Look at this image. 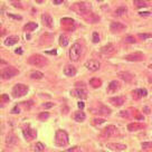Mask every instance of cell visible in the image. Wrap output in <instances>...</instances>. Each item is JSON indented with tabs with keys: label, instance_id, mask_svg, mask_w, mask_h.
<instances>
[{
	"label": "cell",
	"instance_id": "6",
	"mask_svg": "<svg viewBox=\"0 0 152 152\" xmlns=\"http://www.w3.org/2000/svg\"><path fill=\"white\" fill-rule=\"evenodd\" d=\"M18 74V70H16L15 67H6L1 71V78L2 80H10L14 76H16Z\"/></svg>",
	"mask_w": 152,
	"mask_h": 152
},
{
	"label": "cell",
	"instance_id": "20",
	"mask_svg": "<svg viewBox=\"0 0 152 152\" xmlns=\"http://www.w3.org/2000/svg\"><path fill=\"white\" fill-rule=\"evenodd\" d=\"M147 95H148V92L145 88H138V90L133 91V97H135V99H141Z\"/></svg>",
	"mask_w": 152,
	"mask_h": 152
},
{
	"label": "cell",
	"instance_id": "47",
	"mask_svg": "<svg viewBox=\"0 0 152 152\" xmlns=\"http://www.w3.org/2000/svg\"><path fill=\"white\" fill-rule=\"evenodd\" d=\"M120 115H121V116H129V114L126 113V111H122L121 113H120Z\"/></svg>",
	"mask_w": 152,
	"mask_h": 152
},
{
	"label": "cell",
	"instance_id": "32",
	"mask_svg": "<svg viewBox=\"0 0 152 152\" xmlns=\"http://www.w3.org/2000/svg\"><path fill=\"white\" fill-rule=\"evenodd\" d=\"M34 150L36 152H43L45 150V145H44L41 142H37V143L35 144V147H34Z\"/></svg>",
	"mask_w": 152,
	"mask_h": 152
},
{
	"label": "cell",
	"instance_id": "26",
	"mask_svg": "<svg viewBox=\"0 0 152 152\" xmlns=\"http://www.w3.org/2000/svg\"><path fill=\"white\" fill-rule=\"evenodd\" d=\"M120 88V84L118 81H112L110 84H109V87H107V91L109 92H115L116 90Z\"/></svg>",
	"mask_w": 152,
	"mask_h": 152
},
{
	"label": "cell",
	"instance_id": "25",
	"mask_svg": "<svg viewBox=\"0 0 152 152\" xmlns=\"http://www.w3.org/2000/svg\"><path fill=\"white\" fill-rule=\"evenodd\" d=\"M74 119H75V121L77 122H83L86 119V115H85V113L83 111H78L74 114Z\"/></svg>",
	"mask_w": 152,
	"mask_h": 152
},
{
	"label": "cell",
	"instance_id": "13",
	"mask_svg": "<svg viewBox=\"0 0 152 152\" xmlns=\"http://www.w3.org/2000/svg\"><path fill=\"white\" fill-rule=\"evenodd\" d=\"M125 59L129 61H139L143 59V54L142 53H134V54H130L128 56H125Z\"/></svg>",
	"mask_w": 152,
	"mask_h": 152
},
{
	"label": "cell",
	"instance_id": "23",
	"mask_svg": "<svg viewBox=\"0 0 152 152\" xmlns=\"http://www.w3.org/2000/svg\"><path fill=\"white\" fill-rule=\"evenodd\" d=\"M119 76H120V78H122L123 81L125 82H131L133 80V75L130 74V73H128V72H121V73H119Z\"/></svg>",
	"mask_w": 152,
	"mask_h": 152
},
{
	"label": "cell",
	"instance_id": "40",
	"mask_svg": "<svg viewBox=\"0 0 152 152\" xmlns=\"http://www.w3.org/2000/svg\"><path fill=\"white\" fill-rule=\"evenodd\" d=\"M65 152H81V150H80L78 147H73V148H71V149L65 150Z\"/></svg>",
	"mask_w": 152,
	"mask_h": 152
},
{
	"label": "cell",
	"instance_id": "51",
	"mask_svg": "<svg viewBox=\"0 0 152 152\" xmlns=\"http://www.w3.org/2000/svg\"><path fill=\"white\" fill-rule=\"evenodd\" d=\"M143 111L145 112L147 114H149V113H150V110H149V107H143Z\"/></svg>",
	"mask_w": 152,
	"mask_h": 152
},
{
	"label": "cell",
	"instance_id": "28",
	"mask_svg": "<svg viewBox=\"0 0 152 152\" xmlns=\"http://www.w3.org/2000/svg\"><path fill=\"white\" fill-rule=\"evenodd\" d=\"M38 27V25L36 24V22H34V21H30V22H28L27 25H25V27H24V29L27 31H32L35 30L36 28Z\"/></svg>",
	"mask_w": 152,
	"mask_h": 152
},
{
	"label": "cell",
	"instance_id": "4",
	"mask_svg": "<svg viewBox=\"0 0 152 152\" xmlns=\"http://www.w3.org/2000/svg\"><path fill=\"white\" fill-rule=\"evenodd\" d=\"M82 55V46L81 44L75 43L70 49V59L73 61H77Z\"/></svg>",
	"mask_w": 152,
	"mask_h": 152
},
{
	"label": "cell",
	"instance_id": "50",
	"mask_svg": "<svg viewBox=\"0 0 152 152\" xmlns=\"http://www.w3.org/2000/svg\"><path fill=\"white\" fill-rule=\"evenodd\" d=\"M64 0H54V5H58V3H61Z\"/></svg>",
	"mask_w": 152,
	"mask_h": 152
},
{
	"label": "cell",
	"instance_id": "24",
	"mask_svg": "<svg viewBox=\"0 0 152 152\" xmlns=\"http://www.w3.org/2000/svg\"><path fill=\"white\" fill-rule=\"evenodd\" d=\"M133 3L136 8H144L149 6V1L148 0H133Z\"/></svg>",
	"mask_w": 152,
	"mask_h": 152
},
{
	"label": "cell",
	"instance_id": "55",
	"mask_svg": "<svg viewBox=\"0 0 152 152\" xmlns=\"http://www.w3.org/2000/svg\"><path fill=\"white\" fill-rule=\"evenodd\" d=\"M150 81H151V82H152V77H151V80H150Z\"/></svg>",
	"mask_w": 152,
	"mask_h": 152
},
{
	"label": "cell",
	"instance_id": "2",
	"mask_svg": "<svg viewBox=\"0 0 152 152\" xmlns=\"http://www.w3.org/2000/svg\"><path fill=\"white\" fill-rule=\"evenodd\" d=\"M68 134L64 130H57L55 133V143L58 147H66L68 144Z\"/></svg>",
	"mask_w": 152,
	"mask_h": 152
},
{
	"label": "cell",
	"instance_id": "11",
	"mask_svg": "<svg viewBox=\"0 0 152 152\" xmlns=\"http://www.w3.org/2000/svg\"><path fill=\"white\" fill-rule=\"evenodd\" d=\"M71 95L75 96V97H78V99H82V100H85L87 99V92L83 88H75L71 91Z\"/></svg>",
	"mask_w": 152,
	"mask_h": 152
},
{
	"label": "cell",
	"instance_id": "33",
	"mask_svg": "<svg viewBox=\"0 0 152 152\" xmlns=\"http://www.w3.org/2000/svg\"><path fill=\"white\" fill-rule=\"evenodd\" d=\"M126 11H128L126 7H120V8H118L115 10V15L116 16H123L124 14H126Z\"/></svg>",
	"mask_w": 152,
	"mask_h": 152
},
{
	"label": "cell",
	"instance_id": "7",
	"mask_svg": "<svg viewBox=\"0 0 152 152\" xmlns=\"http://www.w3.org/2000/svg\"><path fill=\"white\" fill-rule=\"evenodd\" d=\"M119 134V130L115 125H107L106 128H104L102 130V135L103 136H107V138H111V136H115Z\"/></svg>",
	"mask_w": 152,
	"mask_h": 152
},
{
	"label": "cell",
	"instance_id": "18",
	"mask_svg": "<svg viewBox=\"0 0 152 152\" xmlns=\"http://www.w3.org/2000/svg\"><path fill=\"white\" fill-rule=\"evenodd\" d=\"M64 74L66 76H68V77H72V76H74L76 74V68L73 65H66L64 67Z\"/></svg>",
	"mask_w": 152,
	"mask_h": 152
},
{
	"label": "cell",
	"instance_id": "10",
	"mask_svg": "<svg viewBox=\"0 0 152 152\" xmlns=\"http://www.w3.org/2000/svg\"><path fill=\"white\" fill-rule=\"evenodd\" d=\"M92 110H93V113H95V114H102V115H110L111 114V110L109 107L102 105V104H99L96 107H93Z\"/></svg>",
	"mask_w": 152,
	"mask_h": 152
},
{
	"label": "cell",
	"instance_id": "3",
	"mask_svg": "<svg viewBox=\"0 0 152 152\" xmlns=\"http://www.w3.org/2000/svg\"><path fill=\"white\" fill-rule=\"evenodd\" d=\"M28 63L30 65H34V66H38V67H43L47 64V59L41 56L39 54H35V55H31L30 57L28 58Z\"/></svg>",
	"mask_w": 152,
	"mask_h": 152
},
{
	"label": "cell",
	"instance_id": "35",
	"mask_svg": "<svg viewBox=\"0 0 152 152\" xmlns=\"http://www.w3.org/2000/svg\"><path fill=\"white\" fill-rule=\"evenodd\" d=\"M142 149H144V150L152 149V142H143L142 143Z\"/></svg>",
	"mask_w": 152,
	"mask_h": 152
},
{
	"label": "cell",
	"instance_id": "14",
	"mask_svg": "<svg viewBox=\"0 0 152 152\" xmlns=\"http://www.w3.org/2000/svg\"><path fill=\"white\" fill-rule=\"evenodd\" d=\"M61 26L67 30H73L74 29V20L70 19V18H64V19H61Z\"/></svg>",
	"mask_w": 152,
	"mask_h": 152
},
{
	"label": "cell",
	"instance_id": "12",
	"mask_svg": "<svg viewBox=\"0 0 152 152\" xmlns=\"http://www.w3.org/2000/svg\"><path fill=\"white\" fill-rule=\"evenodd\" d=\"M106 148H109L112 151H124L126 149L125 144H121V143H107Z\"/></svg>",
	"mask_w": 152,
	"mask_h": 152
},
{
	"label": "cell",
	"instance_id": "49",
	"mask_svg": "<svg viewBox=\"0 0 152 152\" xmlns=\"http://www.w3.org/2000/svg\"><path fill=\"white\" fill-rule=\"evenodd\" d=\"M77 105H78V107H80V109H84V103H83V102H78V104H77Z\"/></svg>",
	"mask_w": 152,
	"mask_h": 152
},
{
	"label": "cell",
	"instance_id": "9",
	"mask_svg": "<svg viewBox=\"0 0 152 152\" xmlns=\"http://www.w3.org/2000/svg\"><path fill=\"white\" fill-rule=\"evenodd\" d=\"M22 133H24V136H25V139L26 140H28V141H31L32 139H35L36 138V135H37V133L36 131L34 130V129H31L30 126H26L24 130H22Z\"/></svg>",
	"mask_w": 152,
	"mask_h": 152
},
{
	"label": "cell",
	"instance_id": "30",
	"mask_svg": "<svg viewBox=\"0 0 152 152\" xmlns=\"http://www.w3.org/2000/svg\"><path fill=\"white\" fill-rule=\"evenodd\" d=\"M43 76H44V74L41 73V72H32L30 74V77L32 78V80H41L43 78Z\"/></svg>",
	"mask_w": 152,
	"mask_h": 152
},
{
	"label": "cell",
	"instance_id": "43",
	"mask_svg": "<svg viewBox=\"0 0 152 152\" xmlns=\"http://www.w3.org/2000/svg\"><path fill=\"white\" fill-rule=\"evenodd\" d=\"M1 102H9V97H8V95L2 94V95H1Z\"/></svg>",
	"mask_w": 152,
	"mask_h": 152
},
{
	"label": "cell",
	"instance_id": "39",
	"mask_svg": "<svg viewBox=\"0 0 152 152\" xmlns=\"http://www.w3.org/2000/svg\"><path fill=\"white\" fill-rule=\"evenodd\" d=\"M99 41H100V36H99V34L95 31V32H93V43L97 44Z\"/></svg>",
	"mask_w": 152,
	"mask_h": 152
},
{
	"label": "cell",
	"instance_id": "54",
	"mask_svg": "<svg viewBox=\"0 0 152 152\" xmlns=\"http://www.w3.org/2000/svg\"><path fill=\"white\" fill-rule=\"evenodd\" d=\"M149 67H150V68H152V64H151V65H150V66H149Z\"/></svg>",
	"mask_w": 152,
	"mask_h": 152
},
{
	"label": "cell",
	"instance_id": "16",
	"mask_svg": "<svg viewBox=\"0 0 152 152\" xmlns=\"http://www.w3.org/2000/svg\"><path fill=\"white\" fill-rule=\"evenodd\" d=\"M41 20H43V24H44L46 27L53 28V18H51L48 14H44V15L41 16Z\"/></svg>",
	"mask_w": 152,
	"mask_h": 152
},
{
	"label": "cell",
	"instance_id": "52",
	"mask_svg": "<svg viewBox=\"0 0 152 152\" xmlns=\"http://www.w3.org/2000/svg\"><path fill=\"white\" fill-rule=\"evenodd\" d=\"M35 1H37V2H39V3H41V2H43V0H35Z\"/></svg>",
	"mask_w": 152,
	"mask_h": 152
},
{
	"label": "cell",
	"instance_id": "29",
	"mask_svg": "<svg viewBox=\"0 0 152 152\" xmlns=\"http://www.w3.org/2000/svg\"><path fill=\"white\" fill-rule=\"evenodd\" d=\"M16 141H17V136L14 133H9L7 135V139H6V143L7 144H14V143H16Z\"/></svg>",
	"mask_w": 152,
	"mask_h": 152
},
{
	"label": "cell",
	"instance_id": "42",
	"mask_svg": "<svg viewBox=\"0 0 152 152\" xmlns=\"http://www.w3.org/2000/svg\"><path fill=\"white\" fill-rule=\"evenodd\" d=\"M54 106V103H51V102H48V103H44L43 104V107H45V109H51Z\"/></svg>",
	"mask_w": 152,
	"mask_h": 152
},
{
	"label": "cell",
	"instance_id": "17",
	"mask_svg": "<svg viewBox=\"0 0 152 152\" xmlns=\"http://www.w3.org/2000/svg\"><path fill=\"white\" fill-rule=\"evenodd\" d=\"M101 51L103 54H105V55H111L113 54L114 51H115V47H114V45L113 44H107V45H105L104 47H102L101 48Z\"/></svg>",
	"mask_w": 152,
	"mask_h": 152
},
{
	"label": "cell",
	"instance_id": "41",
	"mask_svg": "<svg viewBox=\"0 0 152 152\" xmlns=\"http://www.w3.org/2000/svg\"><path fill=\"white\" fill-rule=\"evenodd\" d=\"M11 113H12V114H18V113H20V109H19V106H18V105H16V106L11 110Z\"/></svg>",
	"mask_w": 152,
	"mask_h": 152
},
{
	"label": "cell",
	"instance_id": "21",
	"mask_svg": "<svg viewBox=\"0 0 152 152\" xmlns=\"http://www.w3.org/2000/svg\"><path fill=\"white\" fill-rule=\"evenodd\" d=\"M110 103H112L114 106H122L124 103V97L123 96H116V97H111Z\"/></svg>",
	"mask_w": 152,
	"mask_h": 152
},
{
	"label": "cell",
	"instance_id": "15",
	"mask_svg": "<svg viewBox=\"0 0 152 152\" xmlns=\"http://www.w3.org/2000/svg\"><path fill=\"white\" fill-rule=\"evenodd\" d=\"M110 29L113 32H120L125 29V26L121 24V22H112L111 26H110Z\"/></svg>",
	"mask_w": 152,
	"mask_h": 152
},
{
	"label": "cell",
	"instance_id": "38",
	"mask_svg": "<svg viewBox=\"0 0 152 152\" xmlns=\"http://www.w3.org/2000/svg\"><path fill=\"white\" fill-rule=\"evenodd\" d=\"M124 41H125V43H130V44H134L135 43V38L134 37H132V36H128V37H125L124 38Z\"/></svg>",
	"mask_w": 152,
	"mask_h": 152
},
{
	"label": "cell",
	"instance_id": "34",
	"mask_svg": "<svg viewBox=\"0 0 152 152\" xmlns=\"http://www.w3.org/2000/svg\"><path fill=\"white\" fill-rule=\"evenodd\" d=\"M103 123H105V120H104V119H94V120L92 121V124L95 125V126L101 125V124H103Z\"/></svg>",
	"mask_w": 152,
	"mask_h": 152
},
{
	"label": "cell",
	"instance_id": "56",
	"mask_svg": "<svg viewBox=\"0 0 152 152\" xmlns=\"http://www.w3.org/2000/svg\"><path fill=\"white\" fill-rule=\"evenodd\" d=\"M11 1H14V0H11ZM18 1H19V0H18Z\"/></svg>",
	"mask_w": 152,
	"mask_h": 152
},
{
	"label": "cell",
	"instance_id": "22",
	"mask_svg": "<svg viewBox=\"0 0 152 152\" xmlns=\"http://www.w3.org/2000/svg\"><path fill=\"white\" fill-rule=\"evenodd\" d=\"M19 41V37L18 36H9L6 41H5V45L6 46H12L15 44H17Z\"/></svg>",
	"mask_w": 152,
	"mask_h": 152
},
{
	"label": "cell",
	"instance_id": "19",
	"mask_svg": "<svg viewBox=\"0 0 152 152\" xmlns=\"http://www.w3.org/2000/svg\"><path fill=\"white\" fill-rule=\"evenodd\" d=\"M142 129H144V124H141V123H130L129 125H128V130L129 131H139V130H142Z\"/></svg>",
	"mask_w": 152,
	"mask_h": 152
},
{
	"label": "cell",
	"instance_id": "46",
	"mask_svg": "<svg viewBox=\"0 0 152 152\" xmlns=\"http://www.w3.org/2000/svg\"><path fill=\"white\" fill-rule=\"evenodd\" d=\"M46 54H49V55H56L57 51L54 49V51H46Z\"/></svg>",
	"mask_w": 152,
	"mask_h": 152
},
{
	"label": "cell",
	"instance_id": "27",
	"mask_svg": "<svg viewBox=\"0 0 152 152\" xmlns=\"http://www.w3.org/2000/svg\"><path fill=\"white\" fill-rule=\"evenodd\" d=\"M90 85L92 87H94V88H99V87H101L102 81L100 78H97V77H94V78H92L90 81Z\"/></svg>",
	"mask_w": 152,
	"mask_h": 152
},
{
	"label": "cell",
	"instance_id": "37",
	"mask_svg": "<svg viewBox=\"0 0 152 152\" xmlns=\"http://www.w3.org/2000/svg\"><path fill=\"white\" fill-rule=\"evenodd\" d=\"M38 118H39L41 120H46V119L49 118V113H48V112H41V114L38 115Z\"/></svg>",
	"mask_w": 152,
	"mask_h": 152
},
{
	"label": "cell",
	"instance_id": "8",
	"mask_svg": "<svg viewBox=\"0 0 152 152\" xmlns=\"http://www.w3.org/2000/svg\"><path fill=\"white\" fill-rule=\"evenodd\" d=\"M85 67L90 72H96L100 70L101 67V63L96 59H90L85 63Z\"/></svg>",
	"mask_w": 152,
	"mask_h": 152
},
{
	"label": "cell",
	"instance_id": "53",
	"mask_svg": "<svg viewBox=\"0 0 152 152\" xmlns=\"http://www.w3.org/2000/svg\"><path fill=\"white\" fill-rule=\"evenodd\" d=\"M96 1H99V2H102V1H104V0H96Z\"/></svg>",
	"mask_w": 152,
	"mask_h": 152
},
{
	"label": "cell",
	"instance_id": "1",
	"mask_svg": "<svg viewBox=\"0 0 152 152\" xmlns=\"http://www.w3.org/2000/svg\"><path fill=\"white\" fill-rule=\"evenodd\" d=\"M72 10L75 11L78 15H83L86 16L87 14L91 12V6L87 2H76L72 6Z\"/></svg>",
	"mask_w": 152,
	"mask_h": 152
},
{
	"label": "cell",
	"instance_id": "44",
	"mask_svg": "<svg viewBox=\"0 0 152 152\" xmlns=\"http://www.w3.org/2000/svg\"><path fill=\"white\" fill-rule=\"evenodd\" d=\"M8 16L10 18H14V19H17V20H21V16H16V15H12V14H8Z\"/></svg>",
	"mask_w": 152,
	"mask_h": 152
},
{
	"label": "cell",
	"instance_id": "48",
	"mask_svg": "<svg viewBox=\"0 0 152 152\" xmlns=\"http://www.w3.org/2000/svg\"><path fill=\"white\" fill-rule=\"evenodd\" d=\"M16 54L21 55V54H22V48H17V49H16Z\"/></svg>",
	"mask_w": 152,
	"mask_h": 152
},
{
	"label": "cell",
	"instance_id": "5",
	"mask_svg": "<svg viewBox=\"0 0 152 152\" xmlns=\"http://www.w3.org/2000/svg\"><path fill=\"white\" fill-rule=\"evenodd\" d=\"M28 93V86L25 84H16L12 88V96L14 97H22Z\"/></svg>",
	"mask_w": 152,
	"mask_h": 152
},
{
	"label": "cell",
	"instance_id": "31",
	"mask_svg": "<svg viewBox=\"0 0 152 152\" xmlns=\"http://www.w3.org/2000/svg\"><path fill=\"white\" fill-rule=\"evenodd\" d=\"M59 45L63 46V47H66L68 45V38L65 35H61V37H59Z\"/></svg>",
	"mask_w": 152,
	"mask_h": 152
},
{
	"label": "cell",
	"instance_id": "45",
	"mask_svg": "<svg viewBox=\"0 0 152 152\" xmlns=\"http://www.w3.org/2000/svg\"><path fill=\"white\" fill-rule=\"evenodd\" d=\"M139 15L141 16V17H148V16H150V12L149 11H141V12H139Z\"/></svg>",
	"mask_w": 152,
	"mask_h": 152
},
{
	"label": "cell",
	"instance_id": "36",
	"mask_svg": "<svg viewBox=\"0 0 152 152\" xmlns=\"http://www.w3.org/2000/svg\"><path fill=\"white\" fill-rule=\"evenodd\" d=\"M151 37H152V34H139V38H140V39H143V41L149 39V38H151Z\"/></svg>",
	"mask_w": 152,
	"mask_h": 152
}]
</instances>
